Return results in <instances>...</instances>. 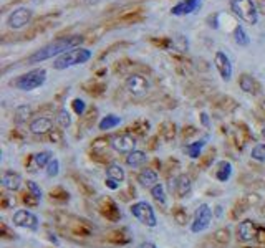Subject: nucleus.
I'll list each match as a JSON object with an SVG mask.
<instances>
[{
  "instance_id": "obj_25",
  "label": "nucleus",
  "mask_w": 265,
  "mask_h": 248,
  "mask_svg": "<svg viewBox=\"0 0 265 248\" xmlns=\"http://www.w3.org/2000/svg\"><path fill=\"white\" fill-rule=\"evenodd\" d=\"M205 144H207V138H202V139H199V141H196V142L187 144L186 148H184V152H186L189 158L199 159L202 156L201 152H202V149H204Z\"/></svg>"
},
{
  "instance_id": "obj_22",
  "label": "nucleus",
  "mask_w": 265,
  "mask_h": 248,
  "mask_svg": "<svg viewBox=\"0 0 265 248\" xmlns=\"http://www.w3.org/2000/svg\"><path fill=\"white\" fill-rule=\"evenodd\" d=\"M239 86L244 93H248V94H257L258 88H260L258 83H257V80L253 76H250V74H245V73L239 78Z\"/></svg>"
},
{
  "instance_id": "obj_52",
  "label": "nucleus",
  "mask_w": 265,
  "mask_h": 248,
  "mask_svg": "<svg viewBox=\"0 0 265 248\" xmlns=\"http://www.w3.org/2000/svg\"><path fill=\"white\" fill-rule=\"evenodd\" d=\"M197 134V129L194 128V126H187V128H184V131H182V139L184 141H187L189 138H192V136H196Z\"/></svg>"
},
{
  "instance_id": "obj_54",
  "label": "nucleus",
  "mask_w": 265,
  "mask_h": 248,
  "mask_svg": "<svg viewBox=\"0 0 265 248\" xmlns=\"http://www.w3.org/2000/svg\"><path fill=\"white\" fill-rule=\"evenodd\" d=\"M260 245H265V227L258 228V234H257V238H255Z\"/></svg>"
},
{
  "instance_id": "obj_14",
  "label": "nucleus",
  "mask_w": 265,
  "mask_h": 248,
  "mask_svg": "<svg viewBox=\"0 0 265 248\" xmlns=\"http://www.w3.org/2000/svg\"><path fill=\"white\" fill-rule=\"evenodd\" d=\"M105 240L113 246H123V245H129L133 242V235L129 232L128 227H120L115 230H110L105 236Z\"/></svg>"
},
{
  "instance_id": "obj_10",
  "label": "nucleus",
  "mask_w": 265,
  "mask_h": 248,
  "mask_svg": "<svg viewBox=\"0 0 265 248\" xmlns=\"http://www.w3.org/2000/svg\"><path fill=\"white\" fill-rule=\"evenodd\" d=\"M14 225H17L20 228H27V230H39L40 227V220L37 217L35 214H32L30 210H25V208H20L17 212L14 214V218H12Z\"/></svg>"
},
{
  "instance_id": "obj_7",
  "label": "nucleus",
  "mask_w": 265,
  "mask_h": 248,
  "mask_svg": "<svg viewBox=\"0 0 265 248\" xmlns=\"http://www.w3.org/2000/svg\"><path fill=\"white\" fill-rule=\"evenodd\" d=\"M210 222H212V208L207 204H201L196 212H194V218L191 222V232L194 234H201V232L207 230Z\"/></svg>"
},
{
  "instance_id": "obj_37",
  "label": "nucleus",
  "mask_w": 265,
  "mask_h": 248,
  "mask_svg": "<svg viewBox=\"0 0 265 248\" xmlns=\"http://www.w3.org/2000/svg\"><path fill=\"white\" fill-rule=\"evenodd\" d=\"M34 159H35V164L39 169H43V167H47L50 164V160L53 159L52 158V152L50 150H42V152H37L34 154Z\"/></svg>"
},
{
  "instance_id": "obj_44",
  "label": "nucleus",
  "mask_w": 265,
  "mask_h": 248,
  "mask_svg": "<svg viewBox=\"0 0 265 248\" xmlns=\"http://www.w3.org/2000/svg\"><path fill=\"white\" fill-rule=\"evenodd\" d=\"M17 200H15L14 196H10V194H2V198H0V207L4 210H9V208H14Z\"/></svg>"
},
{
  "instance_id": "obj_29",
  "label": "nucleus",
  "mask_w": 265,
  "mask_h": 248,
  "mask_svg": "<svg viewBox=\"0 0 265 248\" xmlns=\"http://www.w3.org/2000/svg\"><path fill=\"white\" fill-rule=\"evenodd\" d=\"M106 177H111L118 182H123L126 174H124V169L118 164V162H110L106 166Z\"/></svg>"
},
{
  "instance_id": "obj_17",
  "label": "nucleus",
  "mask_w": 265,
  "mask_h": 248,
  "mask_svg": "<svg viewBox=\"0 0 265 248\" xmlns=\"http://www.w3.org/2000/svg\"><path fill=\"white\" fill-rule=\"evenodd\" d=\"M214 64H215V68H217L220 78H222L224 82H229V80L232 78L230 58L227 56L224 52H217V53H215V56H214Z\"/></svg>"
},
{
  "instance_id": "obj_32",
  "label": "nucleus",
  "mask_w": 265,
  "mask_h": 248,
  "mask_svg": "<svg viewBox=\"0 0 265 248\" xmlns=\"http://www.w3.org/2000/svg\"><path fill=\"white\" fill-rule=\"evenodd\" d=\"M148 131H149V122L148 121H138V122H134L128 128V132L134 134L136 138H144L146 134H148Z\"/></svg>"
},
{
  "instance_id": "obj_18",
  "label": "nucleus",
  "mask_w": 265,
  "mask_h": 248,
  "mask_svg": "<svg viewBox=\"0 0 265 248\" xmlns=\"http://www.w3.org/2000/svg\"><path fill=\"white\" fill-rule=\"evenodd\" d=\"M0 182H2V187L9 192H17L20 186H22V177L20 174L14 170H5L2 177H0Z\"/></svg>"
},
{
  "instance_id": "obj_1",
  "label": "nucleus",
  "mask_w": 265,
  "mask_h": 248,
  "mask_svg": "<svg viewBox=\"0 0 265 248\" xmlns=\"http://www.w3.org/2000/svg\"><path fill=\"white\" fill-rule=\"evenodd\" d=\"M83 42V38L80 35H72V36H62V38L53 40L48 45L42 46L40 50H37L34 55H30L27 58V63H42L50 58H58L63 53H67L73 48H78L80 43Z\"/></svg>"
},
{
  "instance_id": "obj_55",
  "label": "nucleus",
  "mask_w": 265,
  "mask_h": 248,
  "mask_svg": "<svg viewBox=\"0 0 265 248\" xmlns=\"http://www.w3.org/2000/svg\"><path fill=\"white\" fill-rule=\"evenodd\" d=\"M136 248H158V246H156L153 242H141Z\"/></svg>"
},
{
  "instance_id": "obj_33",
  "label": "nucleus",
  "mask_w": 265,
  "mask_h": 248,
  "mask_svg": "<svg viewBox=\"0 0 265 248\" xmlns=\"http://www.w3.org/2000/svg\"><path fill=\"white\" fill-rule=\"evenodd\" d=\"M96 108H91V110L88 112H85V114L80 118V124H78V128L82 126L83 128V131H88V129L93 126L95 121H96Z\"/></svg>"
},
{
  "instance_id": "obj_20",
  "label": "nucleus",
  "mask_w": 265,
  "mask_h": 248,
  "mask_svg": "<svg viewBox=\"0 0 265 248\" xmlns=\"http://www.w3.org/2000/svg\"><path fill=\"white\" fill-rule=\"evenodd\" d=\"M199 5H201V0H182V2L176 4L174 7L171 8V14L172 15H189L192 14L194 10L199 8Z\"/></svg>"
},
{
  "instance_id": "obj_15",
  "label": "nucleus",
  "mask_w": 265,
  "mask_h": 248,
  "mask_svg": "<svg viewBox=\"0 0 265 248\" xmlns=\"http://www.w3.org/2000/svg\"><path fill=\"white\" fill-rule=\"evenodd\" d=\"M124 86L133 96H143L149 90V82L143 74H129L124 82Z\"/></svg>"
},
{
  "instance_id": "obj_28",
  "label": "nucleus",
  "mask_w": 265,
  "mask_h": 248,
  "mask_svg": "<svg viewBox=\"0 0 265 248\" xmlns=\"http://www.w3.org/2000/svg\"><path fill=\"white\" fill-rule=\"evenodd\" d=\"M50 200L52 202H55V204H60V206H63V204H67L68 200H70V194H68V190H65L63 187H55V188H52L50 190Z\"/></svg>"
},
{
  "instance_id": "obj_31",
  "label": "nucleus",
  "mask_w": 265,
  "mask_h": 248,
  "mask_svg": "<svg viewBox=\"0 0 265 248\" xmlns=\"http://www.w3.org/2000/svg\"><path fill=\"white\" fill-rule=\"evenodd\" d=\"M121 124V118L116 116V114H108L105 116L103 120L100 121L98 128L101 129V131H110V129H115L116 126H120Z\"/></svg>"
},
{
  "instance_id": "obj_9",
  "label": "nucleus",
  "mask_w": 265,
  "mask_h": 248,
  "mask_svg": "<svg viewBox=\"0 0 265 248\" xmlns=\"http://www.w3.org/2000/svg\"><path fill=\"white\" fill-rule=\"evenodd\" d=\"M136 144H138V138L134 134L124 131L121 134H116V136L111 138V148L120 154H129L133 150H136Z\"/></svg>"
},
{
  "instance_id": "obj_47",
  "label": "nucleus",
  "mask_w": 265,
  "mask_h": 248,
  "mask_svg": "<svg viewBox=\"0 0 265 248\" xmlns=\"http://www.w3.org/2000/svg\"><path fill=\"white\" fill-rule=\"evenodd\" d=\"M120 197H121V200L123 202H129L131 198L136 197V188H134L133 186H128L124 190L120 192Z\"/></svg>"
},
{
  "instance_id": "obj_43",
  "label": "nucleus",
  "mask_w": 265,
  "mask_h": 248,
  "mask_svg": "<svg viewBox=\"0 0 265 248\" xmlns=\"http://www.w3.org/2000/svg\"><path fill=\"white\" fill-rule=\"evenodd\" d=\"M45 170H47V176H48V177H57L58 172H60V160L53 158V159L50 160V164L45 167Z\"/></svg>"
},
{
  "instance_id": "obj_50",
  "label": "nucleus",
  "mask_w": 265,
  "mask_h": 248,
  "mask_svg": "<svg viewBox=\"0 0 265 248\" xmlns=\"http://www.w3.org/2000/svg\"><path fill=\"white\" fill-rule=\"evenodd\" d=\"M27 190L32 192L34 196H37L39 198H42V188L35 184V182H32V180H27Z\"/></svg>"
},
{
  "instance_id": "obj_42",
  "label": "nucleus",
  "mask_w": 265,
  "mask_h": 248,
  "mask_svg": "<svg viewBox=\"0 0 265 248\" xmlns=\"http://www.w3.org/2000/svg\"><path fill=\"white\" fill-rule=\"evenodd\" d=\"M108 144L111 146V142H108V138H98L95 139V142L91 144V149H93V152H106V148Z\"/></svg>"
},
{
  "instance_id": "obj_3",
  "label": "nucleus",
  "mask_w": 265,
  "mask_h": 248,
  "mask_svg": "<svg viewBox=\"0 0 265 248\" xmlns=\"http://www.w3.org/2000/svg\"><path fill=\"white\" fill-rule=\"evenodd\" d=\"M45 82H47V70L35 68L32 72H27L24 74H20L19 78H15L12 84L20 91H32L40 88Z\"/></svg>"
},
{
  "instance_id": "obj_13",
  "label": "nucleus",
  "mask_w": 265,
  "mask_h": 248,
  "mask_svg": "<svg viewBox=\"0 0 265 248\" xmlns=\"http://www.w3.org/2000/svg\"><path fill=\"white\" fill-rule=\"evenodd\" d=\"M169 187H171V192H174L176 197L184 198L192 192V180L189 176L181 174V176L174 177V179H171Z\"/></svg>"
},
{
  "instance_id": "obj_36",
  "label": "nucleus",
  "mask_w": 265,
  "mask_h": 248,
  "mask_svg": "<svg viewBox=\"0 0 265 248\" xmlns=\"http://www.w3.org/2000/svg\"><path fill=\"white\" fill-rule=\"evenodd\" d=\"M32 116V108L27 106V104H22L19 106L17 110H15V122L17 124H22L25 122L27 120H30Z\"/></svg>"
},
{
  "instance_id": "obj_57",
  "label": "nucleus",
  "mask_w": 265,
  "mask_h": 248,
  "mask_svg": "<svg viewBox=\"0 0 265 248\" xmlns=\"http://www.w3.org/2000/svg\"><path fill=\"white\" fill-rule=\"evenodd\" d=\"M258 212H260V215H262V217H265V204H263V206L260 207V210H258Z\"/></svg>"
},
{
  "instance_id": "obj_49",
  "label": "nucleus",
  "mask_w": 265,
  "mask_h": 248,
  "mask_svg": "<svg viewBox=\"0 0 265 248\" xmlns=\"http://www.w3.org/2000/svg\"><path fill=\"white\" fill-rule=\"evenodd\" d=\"M0 235H2V238H7V240H14L15 238L14 230H10L4 222L0 224Z\"/></svg>"
},
{
  "instance_id": "obj_2",
  "label": "nucleus",
  "mask_w": 265,
  "mask_h": 248,
  "mask_svg": "<svg viewBox=\"0 0 265 248\" xmlns=\"http://www.w3.org/2000/svg\"><path fill=\"white\" fill-rule=\"evenodd\" d=\"M55 225L63 234H67L70 236H80V238L91 236L95 232V227L86 218H82L78 215H73L68 212H57Z\"/></svg>"
},
{
  "instance_id": "obj_16",
  "label": "nucleus",
  "mask_w": 265,
  "mask_h": 248,
  "mask_svg": "<svg viewBox=\"0 0 265 248\" xmlns=\"http://www.w3.org/2000/svg\"><path fill=\"white\" fill-rule=\"evenodd\" d=\"M258 228H260V225L257 222H253V220H244L237 227V238L240 242H250L253 238H257Z\"/></svg>"
},
{
  "instance_id": "obj_46",
  "label": "nucleus",
  "mask_w": 265,
  "mask_h": 248,
  "mask_svg": "<svg viewBox=\"0 0 265 248\" xmlns=\"http://www.w3.org/2000/svg\"><path fill=\"white\" fill-rule=\"evenodd\" d=\"M48 139H50V142H55V144L63 142V129L53 128L52 131L48 132Z\"/></svg>"
},
{
  "instance_id": "obj_58",
  "label": "nucleus",
  "mask_w": 265,
  "mask_h": 248,
  "mask_svg": "<svg viewBox=\"0 0 265 248\" xmlns=\"http://www.w3.org/2000/svg\"><path fill=\"white\" fill-rule=\"evenodd\" d=\"M262 136H263V139H265V126H263V129H262Z\"/></svg>"
},
{
  "instance_id": "obj_41",
  "label": "nucleus",
  "mask_w": 265,
  "mask_h": 248,
  "mask_svg": "<svg viewBox=\"0 0 265 248\" xmlns=\"http://www.w3.org/2000/svg\"><path fill=\"white\" fill-rule=\"evenodd\" d=\"M250 158L253 160H257V162H265V144L253 146V149L250 152Z\"/></svg>"
},
{
  "instance_id": "obj_53",
  "label": "nucleus",
  "mask_w": 265,
  "mask_h": 248,
  "mask_svg": "<svg viewBox=\"0 0 265 248\" xmlns=\"http://www.w3.org/2000/svg\"><path fill=\"white\" fill-rule=\"evenodd\" d=\"M105 184H106L108 188H111V190H118V188H120V184H121V182H118V180H115V179H111V177H106Z\"/></svg>"
},
{
  "instance_id": "obj_8",
  "label": "nucleus",
  "mask_w": 265,
  "mask_h": 248,
  "mask_svg": "<svg viewBox=\"0 0 265 248\" xmlns=\"http://www.w3.org/2000/svg\"><path fill=\"white\" fill-rule=\"evenodd\" d=\"M96 208H98V212L106 220H110V222H120L121 220V210L110 196L98 197V200H96Z\"/></svg>"
},
{
  "instance_id": "obj_6",
  "label": "nucleus",
  "mask_w": 265,
  "mask_h": 248,
  "mask_svg": "<svg viewBox=\"0 0 265 248\" xmlns=\"http://www.w3.org/2000/svg\"><path fill=\"white\" fill-rule=\"evenodd\" d=\"M129 212H131L134 218L139 220L143 225H146V227L154 228L156 225H158V218H156L154 208L151 207V204H148L146 200L134 202L133 206L129 207Z\"/></svg>"
},
{
  "instance_id": "obj_11",
  "label": "nucleus",
  "mask_w": 265,
  "mask_h": 248,
  "mask_svg": "<svg viewBox=\"0 0 265 248\" xmlns=\"http://www.w3.org/2000/svg\"><path fill=\"white\" fill-rule=\"evenodd\" d=\"M258 202H260V197H258L257 194H245V196H242L239 200L234 204V207L230 208V218H239L248 208L258 206Z\"/></svg>"
},
{
  "instance_id": "obj_35",
  "label": "nucleus",
  "mask_w": 265,
  "mask_h": 248,
  "mask_svg": "<svg viewBox=\"0 0 265 248\" xmlns=\"http://www.w3.org/2000/svg\"><path fill=\"white\" fill-rule=\"evenodd\" d=\"M234 42L239 46H247L248 43H250V38H248L247 32L244 30V26H242V25H237L235 26V30H234Z\"/></svg>"
},
{
  "instance_id": "obj_23",
  "label": "nucleus",
  "mask_w": 265,
  "mask_h": 248,
  "mask_svg": "<svg viewBox=\"0 0 265 248\" xmlns=\"http://www.w3.org/2000/svg\"><path fill=\"white\" fill-rule=\"evenodd\" d=\"M158 136L163 139L164 142H171V141H174L176 136H177V126L174 122H171V121H166L163 122L159 126V134Z\"/></svg>"
},
{
  "instance_id": "obj_4",
  "label": "nucleus",
  "mask_w": 265,
  "mask_h": 248,
  "mask_svg": "<svg viewBox=\"0 0 265 248\" xmlns=\"http://www.w3.org/2000/svg\"><path fill=\"white\" fill-rule=\"evenodd\" d=\"M91 58V52L86 48H73L67 53H63L62 56L55 58L53 62V68L55 70H67L70 66H77V64H83Z\"/></svg>"
},
{
  "instance_id": "obj_19",
  "label": "nucleus",
  "mask_w": 265,
  "mask_h": 248,
  "mask_svg": "<svg viewBox=\"0 0 265 248\" xmlns=\"http://www.w3.org/2000/svg\"><path fill=\"white\" fill-rule=\"evenodd\" d=\"M29 128H30V132L43 136V134H48L53 129V122H52L50 118L39 116V118H35V120H32Z\"/></svg>"
},
{
  "instance_id": "obj_30",
  "label": "nucleus",
  "mask_w": 265,
  "mask_h": 248,
  "mask_svg": "<svg viewBox=\"0 0 265 248\" xmlns=\"http://www.w3.org/2000/svg\"><path fill=\"white\" fill-rule=\"evenodd\" d=\"M151 196H153L154 202L158 204L161 207H166V202H167V197H166V188L163 184H156L154 187H151Z\"/></svg>"
},
{
  "instance_id": "obj_12",
  "label": "nucleus",
  "mask_w": 265,
  "mask_h": 248,
  "mask_svg": "<svg viewBox=\"0 0 265 248\" xmlns=\"http://www.w3.org/2000/svg\"><path fill=\"white\" fill-rule=\"evenodd\" d=\"M32 17H34V12H32L30 8L20 7V8H17V10H14V12L9 15L7 24H9L10 28L19 30V28H22V26L29 25L30 22H32Z\"/></svg>"
},
{
  "instance_id": "obj_38",
  "label": "nucleus",
  "mask_w": 265,
  "mask_h": 248,
  "mask_svg": "<svg viewBox=\"0 0 265 248\" xmlns=\"http://www.w3.org/2000/svg\"><path fill=\"white\" fill-rule=\"evenodd\" d=\"M57 124H58V128H62V129H67L72 126V116H70V112L67 110H60L57 112Z\"/></svg>"
},
{
  "instance_id": "obj_51",
  "label": "nucleus",
  "mask_w": 265,
  "mask_h": 248,
  "mask_svg": "<svg viewBox=\"0 0 265 248\" xmlns=\"http://www.w3.org/2000/svg\"><path fill=\"white\" fill-rule=\"evenodd\" d=\"M25 167H27V170H29V172H32V174H35V172H37V169H39V167H37V164H35L34 154H30L29 158L25 159Z\"/></svg>"
},
{
  "instance_id": "obj_27",
  "label": "nucleus",
  "mask_w": 265,
  "mask_h": 248,
  "mask_svg": "<svg viewBox=\"0 0 265 248\" xmlns=\"http://www.w3.org/2000/svg\"><path fill=\"white\" fill-rule=\"evenodd\" d=\"M212 242H214V245H217V246H227L230 242V230L227 227L217 228L212 234Z\"/></svg>"
},
{
  "instance_id": "obj_48",
  "label": "nucleus",
  "mask_w": 265,
  "mask_h": 248,
  "mask_svg": "<svg viewBox=\"0 0 265 248\" xmlns=\"http://www.w3.org/2000/svg\"><path fill=\"white\" fill-rule=\"evenodd\" d=\"M201 162H199V169H202V170H205L207 167L214 162V154L212 152H209L207 156H201Z\"/></svg>"
},
{
  "instance_id": "obj_34",
  "label": "nucleus",
  "mask_w": 265,
  "mask_h": 248,
  "mask_svg": "<svg viewBox=\"0 0 265 248\" xmlns=\"http://www.w3.org/2000/svg\"><path fill=\"white\" fill-rule=\"evenodd\" d=\"M172 218L176 220L177 225H186L189 222V215H187L186 207H182V206L172 207Z\"/></svg>"
},
{
  "instance_id": "obj_21",
  "label": "nucleus",
  "mask_w": 265,
  "mask_h": 248,
  "mask_svg": "<svg viewBox=\"0 0 265 248\" xmlns=\"http://www.w3.org/2000/svg\"><path fill=\"white\" fill-rule=\"evenodd\" d=\"M138 182L143 187H154L158 184V172L151 169V167H146L138 174Z\"/></svg>"
},
{
  "instance_id": "obj_45",
  "label": "nucleus",
  "mask_w": 265,
  "mask_h": 248,
  "mask_svg": "<svg viewBox=\"0 0 265 248\" xmlns=\"http://www.w3.org/2000/svg\"><path fill=\"white\" fill-rule=\"evenodd\" d=\"M72 108H73L75 114H78L80 118H82L85 112H86V103H85L83 100H80V98H75L72 101Z\"/></svg>"
},
{
  "instance_id": "obj_24",
  "label": "nucleus",
  "mask_w": 265,
  "mask_h": 248,
  "mask_svg": "<svg viewBox=\"0 0 265 248\" xmlns=\"http://www.w3.org/2000/svg\"><path fill=\"white\" fill-rule=\"evenodd\" d=\"M214 176L219 182H227L232 176V164L229 160H219V162L215 164Z\"/></svg>"
},
{
  "instance_id": "obj_39",
  "label": "nucleus",
  "mask_w": 265,
  "mask_h": 248,
  "mask_svg": "<svg viewBox=\"0 0 265 248\" xmlns=\"http://www.w3.org/2000/svg\"><path fill=\"white\" fill-rule=\"evenodd\" d=\"M73 179L77 180V186H78V188L82 190L85 196H88V197H91L95 194V188L91 187L90 184H88V180H85L83 177H78V176H73Z\"/></svg>"
},
{
  "instance_id": "obj_5",
  "label": "nucleus",
  "mask_w": 265,
  "mask_h": 248,
  "mask_svg": "<svg viewBox=\"0 0 265 248\" xmlns=\"http://www.w3.org/2000/svg\"><path fill=\"white\" fill-rule=\"evenodd\" d=\"M230 10L248 25H255L258 22L257 7L252 0H230Z\"/></svg>"
},
{
  "instance_id": "obj_56",
  "label": "nucleus",
  "mask_w": 265,
  "mask_h": 248,
  "mask_svg": "<svg viewBox=\"0 0 265 248\" xmlns=\"http://www.w3.org/2000/svg\"><path fill=\"white\" fill-rule=\"evenodd\" d=\"M201 121H202V126H205V128L210 126V124H209V116L205 114V112H202V114H201Z\"/></svg>"
},
{
  "instance_id": "obj_26",
  "label": "nucleus",
  "mask_w": 265,
  "mask_h": 248,
  "mask_svg": "<svg viewBox=\"0 0 265 248\" xmlns=\"http://www.w3.org/2000/svg\"><path fill=\"white\" fill-rule=\"evenodd\" d=\"M148 162V156L143 150H133L126 156V166L129 167H141Z\"/></svg>"
},
{
  "instance_id": "obj_40",
  "label": "nucleus",
  "mask_w": 265,
  "mask_h": 248,
  "mask_svg": "<svg viewBox=\"0 0 265 248\" xmlns=\"http://www.w3.org/2000/svg\"><path fill=\"white\" fill-rule=\"evenodd\" d=\"M22 202L25 204L27 207H30V208H35V207H39V204H40V198L34 196L32 192L29 190H25L24 194H22Z\"/></svg>"
}]
</instances>
